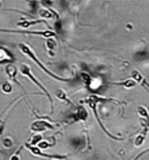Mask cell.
<instances>
[{
	"mask_svg": "<svg viewBox=\"0 0 149 160\" xmlns=\"http://www.w3.org/2000/svg\"><path fill=\"white\" fill-rule=\"evenodd\" d=\"M19 49L21 50V52L22 53H24L25 55H26V56H28L29 57V58L31 59V60H33L35 63H37L38 65H39V67L41 69V70H43V71H45L46 73H47V75L51 76L52 78H54L55 79H57V80H61V81H68L69 79H66V78H60V77H58V76L55 75L54 73H52L51 71H48L47 68L45 67V66L42 64L41 62L39 61L37 59V57H35V55H34V53L33 52V50L30 48L28 47V46H26V45H25V44H23V43H21V44H19Z\"/></svg>",
	"mask_w": 149,
	"mask_h": 160,
	"instance_id": "1",
	"label": "cell"
},
{
	"mask_svg": "<svg viewBox=\"0 0 149 160\" xmlns=\"http://www.w3.org/2000/svg\"><path fill=\"white\" fill-rule=\"evenodd\" d=\"M19 71H20V73H21L22 75L28 77V78H29V79L31 80L32 82H33L35 85H37L38 86H39V87H40V88H41V89L43 92H44V93H45V94L47 95V97H48V99H50V101H51V103H52L51 95L49 94V92H47V90L45 89V88H44V87H43V86H42V85H41L39 82H38L37 80L34 78V77L32 75V73H31V71H30V68L28 67V65H26V64H21V65H20V67H19Z\"/></svg>",
	"mask_w": 149,
	"mask_h": 160,
	"instance_id": "2",
	"label": "cell"
},
{
	"mask_svg": "<svg viewBox=\"0 0 149 160\" xmlns=\"http://www.w3.org/2000/svg\"><path fill=\"white\" fill-rule=\"evenodd\" d=\"M0 32H7V33H28V34H33L37 36H42L45 38H51L55 36V33L50 30H45V31H16V30H5V29H0Z\"/></svg>",
	"mask_w": 149,
	"mask_h": 160,
	"instance_id": "3",
	"label": "cell"
},
{
	"mask_svg": "<svg viewBox=\"0 0 149 160\" xmlns=\"http://www.w3.org/2000/svg\"><path fill=\"white\" fill-rule=\"evenodd\" d=\"M31 129L34 132H41L47 129H54V127L45 121H36L31 124Z\"/></svg>",
	"mask_w": 149,
	"mask_h": 160,
	"instance_id": "4",
	"label": "cell"
},
{
	"mask_svg": "<svg viewBox=\"0 0 149 160\" xmlns=\"http://www.w3.org/2000/svg\"><path fill=\"white\" fill-rule=\"evenodd\" d=\"M131 76L132 78V80H134L135 82H138L141 86H143L145 89L147 90V92H149V84L147 82L146 78H144L142 75L140 74V72L139 71H136V70H133V71L131 72Z\"/></svg>",
	"mask_w": 149,
	"mask_h": 160,
	"instance_id": "5",
	"label": "cell"
},
{
	"mask_svg": "<svg viewBox=\"0 0 149 160\" xmlns=\"http://www.w3.org/2000/svg\"><path fill=\"white\" fill-rule=\"evenodd\" d=\"M147 132H148V128L145 126V127L143 128V129L140 131V134L137 136V137L135 138V140H134V144H135V146H138V147H139V146H141L143 144L145 139H146V137H147Z\"/></svg>",
	"mask_w": 149,
	"mask_h": 160,
	"instance_id": "6",
	"label": "cell"
},
{
	"mask_svg": "<svg viewBox=\"0 0 149 160\" xmlns=\"http://www.w3.org/2000/svg\"><path fill=\"white\" fill-rule=\"evenodd\" d=\"M12 60L13 59H12V56L11 55V53L4 48H0V63L8 62Z\"/></svg>",
	"mask_w": 149,
	"mask_h": 160,
	"instance_id": "7",
	"label": "cell"
},
{
	"mask_svg": "<svg viewBox=\"0 0 149 160\" xmlns=\"http://www.w3.org/2000/svg\"><path fill=\"white\" fill-rule=\"evenodd\" d=\"M109 84H111V85H121V86H124V87H126V88H132V87H134L136 85V82L134 80L132 79H127L126 81H124V82H118V83H115V82H111V83H109Z\"/></svg>",
	"mask_w": 149,
	"mask_h": 160,
	"instance_id": "8",
	"label": "cell"
},
{
	"mask_svg": "<svg viewBox=\"0 0 149 160\" xmlns=\"http://www.w3.org/2000/svg\"><path fill=\"white\" fill-rule=\"evenodd\" d=\"M42 22V20H36V21H23V22H19L18 23V26L20 28H27L29 27L35 25V24L41 23Z\"/></svg>",
	"mask_w": 149,
	"mask_h": 160,
	"instance_id": "9",
	"label": "cell"
},
{
	"mask_svg": "<svg viewBox=\"0 0 149 160\" xmlns=\"http://www.w3.org/2000/svg\"><path fill=\"white\" fill-rule=\"evenodd\" d=\"M77 116H78V119L79 120H82V121H85L87 117H88V113L86 112V110L83 107H80L78 108V113H77Z\"/></svg>",
	"mask_w": 149,
	"mask_h": 160,
	"instance_id": "10",
	"label": "cell"
},
{
	"mask_svg": "<svg viewBox=\"0 0 149 160\" xmlns=\"http://www.w3.org/2000/svg\"><path fill=\"white\" fill-rule=\"evenodd\" d=\"M5 70H6V72H7V74H8V76L11 78H15V76H16V68L13 65L10 64V65L6 67Z\"/></svg>",
	"mask_w": 149,
	"mask_h": 160,
	"instance_id": "11",
	"label": "cell"
},
{
	"mask_svg": "<svg viewBox=\"0 0 149 160\" xmlns=\"http://www.w3.org/2000/svg\"><path fill=\"white\" fill-rule=\"evenodd\" d=\"M39 15L42 17V18H45V19H52L53 18V15L52 13L46 9H41L39 11Z\"/></svg>",
	"mask_w": 149,
	"mask_h": 160,
	"instance_id": "12",
	"label": "cell"
},
{
	"mask_svg": "<svg viewBox=\"0 0 149 160\" xmlns=\"http://www.w3.org/2000/svg\"><path fill=\"white\" fill-rule=\"evenodd\" d=\"M138 113H139V114H140L141 117L143 118H146L147 120H148L149 121V117H148V114H147V111L145 109V108H143V107H139L138 108Z\"/></svg>",
	"mask_w": 149,
	"mask_h": 160,
	"instance_id": "13",
	"label": "cell"
},
{
	"mask_svg": "<svg viewBox=\"0 0 149 160\" xmlns=\"http://www.w3.org/2000/svg\"><path fill=\"white\" fill-rule=\"evenodd\" d=\"M12 87L11 84L8 83V82H5L2 85V91L4 92H5V93H10L12 92Z\"/></svg>",
	"mask_w": 149,
	"mask_h": 160,
	"instance_id": "14",
	"label": "cell"
},
{
	"mask_svg": "<svg viewBox=\"0 0 149 160\" xmlns=\"http://www.w3.org/2000/svg\"><path fill=\"white\" fill-rule=\"evenodd\" d=\"M57 94H56V96L59 98L60 99H61V100H66V101H68V102H70V103H71L69 99L66 98V94L65 92H63V91H61V90H58L57 91V92H56Z\"/></svg>",
	"mask_w": 149,
	"mask_h": 160,
	"instance_id": "15",
	"label": "cell"
},
{
	"mask_svg": "<svg viewBox=\"0 0 149 160\" xmlns=\"http://www.w3.org/2000/svg\"><path fill=\"white\" fill-rule=\"evenodd\" d=\"M47 47L49 49H54L56 47V42L55 41H54L53 39L50 38V40L47 41Z\"/></svg>",
	"mask_w": 149,
	"mask_h": 160,
	"instance_id": "16",
	"label": "cell"
},
{
	"mask_svg": "<svg viewBox=\"0 0 149 160\" xmlns=\"http://www.w3.org/2000/svg\"><path fill=\"white\" fill-rule=\"evenodd\" d=\"M41 139H42V137L41 135L34 136V137H33V139H32V141H31V143H32L33 145H34V144H36V143H38V142H40V141H41Z\"/></svg>",
	"mask_w": 149,
	"mask_h": 160,
	"instance_id": "17",
	"label": "cell"
},
{
	"mask_svg": "<svg viewBox=\"0 0 149 160\" xmlns=\"http://www.w3.org/2000/svg\"><path fill=\"white\" fill-rule=\"evenodd\" d=\"M3 144L7 148V147H11V146L12 145V141L10 139V138H8V137H6V138H5L4 140H3Z\"/></svg>",
	"mask_w": 149,
	"mask_h": 160,
	"instance_id": "18",
	"label": "cell"
},
{
	"mask_svg": "<svg viewBox=\"0 0 149 160\" xmlns=\"http://www.w3.org/2000/svg\"><path fill=\"white\" fill-rule=\"evenodd\" d=\"M82 78H83V80H84L86 84H89V83L91 82L90 77L89 75H87V74H85V73H83V74H82Z\"/></svg>",
	"mask_w": 149,
	"mask_h": 160,
	"instance_id": "19",
	"label": "cell"
},
{
	"mask_svg": "<svg viewBox=\"0 0 149 160\" xmlns=\"http://www.w3.org/2000/svg\"><path fill=\"white\" fill-rule=\"evenodd\" d=\"M40 147L41 148H43V149H46L48 147V143H47V142H40Z\"/></svg>",
	"mask_w": 149,
	"mask_h": 160,
	"instance_id": "20",
	"label": "cell"
},
{
	"mask_svg": "<svg viewBox=\"0 0 149 160\" xmlns=\"http://www.w3.org/2000/svg\"><path fill=\"white\" fill-rule=\"evenodd\" d=\"M10 160H19V158L18 157V156L16 155H13L12 158H11V159Z\"/></svg>",
	"mask_w": 149,
	"mask_h": 160,
	"instance_id": "21",
	"label": "cell"
},
{
	"mask_svg": "<svg viewBox=\"0 0 149 160\" xmlns=\"http://www.w3.org/2000/svg\"><path fill=\"white\" fill-rule=\"evenodd\" d=\"M2 130H3V125H2V122L0 121V134L2 133Z\"/></svg>",
	"mask_w": 149,
	"mask_h": 160,
	"instance_id": "22",
	"label": "cell"
},
{
	"mask_svg": "<svg viewBox=\"0 0 149 160\" xmlns=\"http://www.w3.org/2000/svg\"><path fill=\"white\" fill-rule=\"evenodd\" d=\"M0 7H1V4H0Z\"/></svg>",
	"mask_w": 149,
	"mask_h": 160,
	"instance_id": "23",
	"label": "cell"
}]
</instances>
